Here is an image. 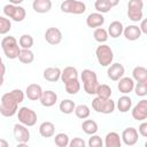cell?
I'll return each mask as SVG.
<instances>
[{
    "label": "cell",
    "mask_w": 147,
    "mask_h": 147,
    "mask_svg": "<svg viewBox=\"0 0 147 147\" xmlns=\"http://www.w3.org/2000/svg\"><path fill=\"white\" fill-rule=\"evenodd\" d=\"M62 32L60 29L51 26L45 31V40L49 44V45H59L62 41Z\"/></svg>",
    "instance_id": "13"
},
{
    "label": "cell",
    "mask_w": 147,
    "mask_h": 147,
    "mask_svg": "<svg viewBox=\"0 0 147 147\" xmlns=\"http://www.w3.org/2000/svg\"><path fill=\"white\" fill-rule=\"evenodd\" d=\"M117 109L121 111V113H127L129 110H131L132 108V99L124 94L122 96H119V99L117 100Z\"/></svg>",
    "instance_id": "26"
},
{
    "label": "cell",
    "mask_w": 147,
    "mask_h": 147,
    "mask_svg": "<svg viewBox=\"0 0 147 147\" xmlns=\"http://www.w3.org/2000/svg\"><path fill=\"white\" fill-rule=\"evenodd\" d=\"M13 134H14V138L17 142H24V144H28L29 140H30V131L28 129V126L21 124V123H17L14 125L13 127Z\"/></svg>",
    "instance_id": "10"
},
{
    "label": "cell",
    "mask_w": 147,
    "mask_h": 147,
    "mask_svg": "<svg viewBox=\"0 0 147 147\" xmlns=\"http://www.w3.org/2000/svg\"><path fill=\"white\" fill-rule=\"evenodd\" d=\"M18 45H20L21 48L30 49L33 46V38H32V36H30L28 33L22 34L20 37V39H18Z\"/></svg>",
    "instance_id": "37"
},
{
    "label": "cell",
    "mask_w": 147,
    "mask_h": 147,
    "mask_svg": "<svg viewBox=\"0 0 147 147\" xmlns=\"http://www.w3.org/2000/svg\"><path fill=\"white\" fill-rule=\"evenodd\" d=\"M24 100V92L20 88L11 90L1 96L0 114L3 117H11L17 113L18 105Z\"/></svg>",
    "instance_id": "1"
},
{
    "label": "cell",
    "mask_w": 147,
    "mask_h": 147,
    "mask_svg": "<svg viewBox=\"0 0 147 147\" xmlns=\"http://www.w3.org/2000/svg\"><path fill=\"white\" fill-rule=\"evenodd\" d=\"M69 146L70 147H85L86 142L84 141V139H82L79 137H76V138H74L72 140L69 141Z\"/></svg>",
    "instance_id": "41"
},
{
    "label": "cell",
    "mask_w": 147,
    "mask_h": 147,
    "mask_svg": "<svg viewBox=\"0 0 147 147\" xmlns=\"http://www.w3.org/2000/svg\"><path fill=\"white\" fill-rule=\"evenodd\" d=\"M42 76L47 82L56 83L61 78V69L57 67H48L44 70Z\"/></svg>",
    "instance_id": "20"
},
{
    "label": "cell",
    "mask_w": 147,
    "mask_h": 147,
    "mask_svg": "<svg viewBox=\"0 0 147 147\" xmlns=\"http://www.w3.org/2000/svg\"><path fill=\"white\" fill-rule=\"evenodd\" d=\"M132 79L138 82H147V69L142 65L134 67L132 70Z\"/></svg>",
    "instance_id": "27"
},
{
    "label": "cell",
    "mask_w": 147,
    "mask_h": 147,
    "mask_svg": "<svg viewBox=\"0 0 147 147\" xmlns=\"http://www.w3.org/2000/svg\"><path fill=\"white\" fill-rule=\"evenodd\" d=\"M11 29V21L6 17L0 15V34H7Z\"/></svg>",
    "instance_id": "38"
},
{
    "label": "cell",
    "mask_w": 147,
    "mask_h": 147,
    "mask_svg": "<svg viewBox=\"0 0 147 147\" xmlns=\"http://www.w3.org/2000/svg\"><path fill=\"white\" fill-rule=\"evenodd\" d=\"M5 72H6V67H5V64H3V62H2V59H1V56H0V75L5 76Z\"/></svg>",
    "instance_id": "44"
},
{
    "label": "cell",
    "mask_w": 147,
    "mask_h": 147,
    "mask_svg": "<svg viewBox=\"0 0 147 147\" xmlns=\"http://www.w3.org/2000/svg\"><path fill=\"white\" fill-rule=\"evenodd\" d=\"M103 145L106 147H121L122 146V140H121V137L117 132L115 131H111V132H108L105 137V142Z\"/></svg>",
    "instance_id": "22"
},
{
    "label": "cell",
    "mask_w": 147,
    "mask_h": 147,
    "mask_svg": "<svg viewBox=\"0 0 147 147\" xmlns=\"http://www.w3.org/2000/svg\"><path fill=\"white\" fill-rule=\"evenodd\" d=\"M111 93H113L111 87L107 84H99L96 87V92H95L96 96L101 99H109L111 96Z\"/></svg>",
    "instance_id": "32"
},
{
    "label": "cell",
    "mask_w": 147,
    "mask_h": 147,
    "mask_svg": "<svg viewBox=\"0 0 147 147\" xmlns=\"http://www.w3.org/2000/svg\"><path fill=\"white\" fill-rule=\"evenodd\" d=\"M82 129H83V131L86 134L91 136V134H94V133L98 132L99 126H98V124H96L95 121H93V119H86L85 118V121L82 123Z\"/></svg>",
    "instance_id": "29"
},
{
    "label": "cell",
    "mask_w": 147,
    "mask_h": 147,
    "mask_svg": "<svg viewBox=\"0 0 147 147\" xmlns=\"http://www.w3.org/2000/svg\"><path fill=\"white\" fill-rule=\"evenodd\" d=\"M39 101L44 107H47V108L48 107H53L57 101V94L52 90L42 91V94H41Z\"/></svg>",
    "instance_id": "16"
},
{
    "label": "cell",
    "mask_w": 147,
    "mask_h": 147,
    "mask_svg": "<svg viewBox=\"0 0 147 147\" xmlns=\"http://www.w3.org/2000/svg\"><path fill=\"white\" fill-rule=\"evenodd\" d=\"M17 118L18 122L28 127L30 126H34L37 123V113L34 110H32L29 107H21L20 109H17Z\"/></svg>",
    "instance_id": "8"
},
{
    "label": "cell",
    "mask_w": 147,
    "mask_h": 147,
    "mask_svg": "<svg viewBox=\"0 0 147 147\" xmlns=\"http://www.w3.org/2000/svg\"><path fill=\"white\" fill-rule=\"evenodd\" d=\"M93 37H94L95 41H98V42H100V44H103V42H106V41L108 40V37H109V36H108L107 30L100 26V28H96V29L94 30Z\"/></svg>",
    "instance_id": "35"
},
{
    "label": "cell",
    "mask_w": 147,
    "mask_h": 147,
    "mask_svg": "<svg viewBox=\"0 0 147 147\" xmlns=\"http://www.w3.org/2000/svg\"><path fill=\"white\" fill-rule=\"evenodd\" d=\"M1 48H2V51L5 53V55L9 60L17 59L18 54H20V51H21L18 41L13 36H8V37H3L2 38V40H1Z\"/></svg>",
    "instance_id": "3"
},
{
    "label": "cell",
    "mask_w": 147,
    "mask_h": 147,
    "mask_svg": "<svg viewBox=\"0 0 147 147\" xmlns=\"http://www.w3.org/2000/svg\"><path fill=\"white\" fill-rule=\"evenodd\" d=\"M123 29H124V26H123L122 22L113 21L109 24L107 32H108V36H110L111 38H118V37H121L123 34Z\"/></svg>",
    "instance_id": "24"
},
{
    "label": "cell",
    "mask_w": 147,
    "mask_h": 147,
    "mask_svg": "<svg viewBox=\"0 0 147 147\" xmlns=\"http://www.w3.org/2000/svg\"><path fill=\"white\" fill-rule=\"evenodd\" d=\"M123 34H124L125 39H127L130 41H134L141 37V31H140L138 25L131 24V25H127L126 28L123 29Z\"/></svg>",
    "instance_id": "19"
},
{
    "label": "cell",
    "mask_w": 147,
    "mask_h": 147,
    "mask_svg": "<svg viewBox=\"0 0 147 147\" xmlns=\"http://www.w3.org/2000/svg\"><path fill=\"white\" fill-rule=\"evenodd\" d=\"M69 141H70V138L64 132H60V133L55 134V137H54V144L57 147H67V146H69Z\"/></svg>",
    "instance_id": "34"
},
{
    "label": "cell",
    "mask_w": 147,
    "mask_h": 147,
    "mask_svg": "<svg viewBox=\"0 0 147 147\" xmlns=\"http://www.w3.org/2000/svg\"><path fill=\"white\" fill-rule=\"evenodd\" d=\"M8 146H9V142L7 140L0 138V147H8Z\"/></svg>",
    "instance_id": "45"
},
{
    "label": "cell",
    "mask_w": 147,
    "mask_h": 147,
    "mask_svg": "<svg viewBox=\"0 0 147 147\" xmlns=\"http://www.w3.org/2000/svg\"><path fill=\"white\" fill-rule=\"evenodd\" d=\"M79 1H84V0H79Z\"/></svg>",
    "instance_id": "49"
},
{
    "label": "cell",
    "mask_w": 147,
    "mask_h": 147,
    "mask_svg": "<svg viewBox=\"0 0 147 147\" xmlns=\"http://www.w3.org/2000/svg\"><path fill=\"white\" fill-rule=\"evenodd\" d=\"M3 82H5V78H3V76H2V75H0V87L2 86Z\"/></svg>",
    "instance_id": "48"
},
{
    "label": "cell",
    "mask_w": 147,
    "mask_h": 147,
    "mask_svg": "<svg viewBox=\"0 0 147 147\" xmlns=\"http://www.w3.org/2000/svg\"><path fill=\"white\" fill-rule=\"evenodd\" d=\"M131 115H132V117H133L136 121H139V122L145 121V119L147 118V100H146V99L140 100V101L132 108Z\"/></svg>",
    "instance_id": "12"
},
{
    "label": "cell",
    "mask_w": 147,
    "mask_h": 147,
    "mask_svg": "<svg viewBox=\"0 0 147 147\" xmlns=\"http://www.w3.org/2000/svg\"><path fill=\"white\" fill-rule=\"evenodd\" d=\"M142 9H144L142 0H130L127 3V17L132 22L141 21L144 16Z\"/></svg>",
    "instance_id": "9"
},
{
    "label": "cell",
    "mask_w": 147,
    "mask_h": 147,
    "mask_svg": "<svg viewBox=\"0 0 147 147\" xmlns=\"http://www.w3.org/2000/svg\"><path fill=\"white\" fill-rule=\"evenodd\" d=\"M74 111H75V115H76L78 118H80V119L87 118V117L90 116V114H91L90 107L86 106V105H78V106H76Z\"/></svg>",
    "instance_id": "33"
},
{
    "label": "cell",
    "mask_w": 147,
    "mask_h": 147,
    "mask_svg": "<svg viewBox=\"0 0 147 147\" xmlns=\"http://www.w3.org/2000/svg\"><path fill=\"white\" fill-rule=\"evenodd\" d=\"M105 24V17L101 13H91L87 17H86V25L88 28L92 29H96L100 28Z\"/></svg>",
    "instance_id": "17"
},
{
    "label": "cell",
    "mask_w": 147,
    "mask_h": 147,
    "mask_svg": "<svg viewBox=\"0 0 147 147\" xmlns=\"http://www.w3.org/2000/svg\"><path fill=\"white\" fill-rule=\"evenodd\" d=\"M125 74V69L123 67V64L116 62V63H111L110 65H108V70H107V76L110 80L113 82H117L119 78H122Z\"/></svg>",
    "instance_id": "14"
},
{
    "label": "cell",
    "mask_w": 147,
    "mask_h": 147,
    "mask_svg": "<svg viewBox=\"0 0 147 147\" xmlns=\"http://www.w3.org/2000/svg\"><path fill=\"white\" fill-rule=\"evenodd\" d=\"M118 84H117V88L121 93L123 94H129L133 91V87H134V80L131 78V77H122L119 78L118 80Z\"/></svg>",
    "instance_id": "15"
},
{
    "label": "cell",
    "mask_w": 147,
    "mask_h": 147,
    "mask_svg": "<svg viewBox=\"0 0 147 147\" xmlns=\"http://www.w3.org/2000/svg\"><path fill=\"white\" fill-rule=\"evenodd\" d=\"M64 88H65V92L68 94H71V95L77 94L79 92V90H80L79 79L76 78V79H72V80H69V82L64 83Z\"/></svg>",
    "instance_id": "30"
},
{
    "label": "cell",
    "mask_w": 147,
    "mask_h": 147,
    "mask_svg": "<svg viewBox=\"0 0 147 147\" xmlns=\"http://www.w3.org/2000/svg\"><path fill=\"white\" fill-rule=\"evenodd\" d=\"M39 133L42 138H52L55 134V125L52 122H42L39 125Z\"/></svg>",
    "instance_id": "23"
},
{
    "label": "cell",
    "mask_w": 147,
    "mask_h": 147,
    "mask_svg": "<svg viewBox=\"0 0 147 147\" xmlns=\"http://www.w3.org/2000/svg\"><path fill=\"white\" fill-rule=\"evenodd\" d=\"M32 8L38 14H46L52 9L51 0H33Z\"/></svg>",
    "instance_id": "21"
},
{
    "label": "cell",
    "mask_w": 147,
    "mask_h": 147,
    "mask_svg": "<svg viewBox=\"0 0 147 147\" xmlns=\"http://www.w3.org/2000/svg\"><path fill=\"white\" fill-rule=\"evenodd\" d=\"M80 79L83 83V88L88 95H94L96 87L99 85L96 74L91 69H84L80 74Z\"/></svg>",
    "instance_id": "2"
},
{
    "label": "cell",
    "mask_w": 147,
    "mask_h": 147,
    "mask_svg": "<svg viewBox=\"0 0 147 147\" xmlns=\"http://www.w3.org/2000/svg\"><path fill=\"white\" fill-rule=\"evenodd\" d=\"M88 146L90 147H102L103 146V140L101 139L100 136L98 134H91V138L88 139Z\"/></svg>",
    "instance_id": "40"
},
{
    "label": "cell",
    "mask_w": 147,
    "mask_h": 147,
    "mask_svg": "<svg viewBox=\"0 0 147 147\" xmlns=\"http://www.w3.org/2000/svg\"><path fill=\"white\" fill-rule=\"evenodd\" d=\"M134 93L137 94V96H146L147 95V82H138L137 84H134L133 87Z\"/></svg>",
    "instance_id": "39"
},
{
    "label": "cell",
    "mask_w": 147,
    "mask_h": 147,
    "mask_svg": "<svg viewBox=\"0 0 147 147\" xmlns=\"http://www.w3.org/2000/svg\"><path fill=\"white\" fill-rule=\"evenodd\" d=\"M121 140L126 146L136 145L138 142V140H139V133H138L137 129H134L132 126L124 129L123 132H122V136H121Z\"/></svg>",
    "instance_id": "11"
},
{
    "label": "cell",
    "mask_w": 147,
    "mask_h": 147,
    "mask_svg": "<svg viewBox=\"0 0 147 147\" xmlns=\"http://www.w3.org/2000/svg\"><path fill=\"white\" fill-rule=\"evenodd\" d=\"M41 94H42V88H41V86L38 85V84L32 83V84L28 85L26 88H25V95H26V98H28L29 100H31V101H37V100H39L40 96H41Z\"/></svg>",
    "instance_id": "18"
},
{
    "label": "cell",
    "mask_w": 147,
    "mask_h": 147,
    "mask_svg": "<svg viewBox=\"0 0 147 147\" xmlns=\"http://www.w3.org/2000/svg\"><path fill=\"white\" fill-rule=\"evenodd\" d=\"M78 78V70L75 68V67H65L63 70H61V80L64 83L69 82V80H72V79H76Z\"/></svg>",
    "instance_id": "25"
},
{
    "label": "cell",
    "mask_w": 147,
    "mask_h": 147,
    "mask_svg": "<svg viewBox=\"0 0 147 147\" xmlns=\"http://www.w3.org/2000/svg\"><path fill=\"white\" fill-rule=\"evenodd\" d=\"M107 1L111 5V7H115V6H117L119 3V0H107Z\"/></svg>",
    "instance_id": "46"
},
{
    "label": "cell",
    "mask_w": 147,
    "mask_h": 147,
    "mask_svg": "<svg viewBox=\"0 0 147 147\" xmlns=\"http://www.w3.org/2000/svg\"><path fill=\"white\" fill-rule=\"evenodd\" d=\"M138 133H139L141 137H144V138L147 137V122L142 121V123H141V124L139 125V127H138Z\"/></svg>",
    "instance_id": "42"
},
{
    "label": "cell",
    "mask_w": 147,
    "mask_h": 147,
    "mask_svg": "<svg viewBox=\"0 0 147 147\" xmlns=\"http://www.w3.org/2000/svg\"><path fill=\"white\" fill-rule=\"evenodd\" d=\"M24 0H9V3H13V5H21Z\"/></svg>",
    "instance_id": "47"
},
{
    "label": "cell",
    "mask_w": 147,
    "mask_h": 147,
    "mask_svg": "<svg viewBox=\"0 0 147 147\" xmlns=\"http://www.w3.org/2000/svg\"><path fill=\"white\" fill-rule=\"evenodd\" d=\"M95 56L99 64H101L102 67H108L113 63L114 52L109 45L100 44V46H98L95 49Z\"/></svg>",
    "instance_id": "4"
},
{
    "label": "cell",
    "mask_w": 147,
    "mask_h": 147,
    "mask_svg": "<svg viewBox=\"0 0 147 147\" xmlns=\"http://www.w3.org/2000/svg\"><path fill=\"white\" fill-rule=\"evenodd\" d=\"M2 10H3L5 16L8 17L9 20L14 21V22H22V21H24L25 16H26L25 9L20 5L7 3L3 6Z\"/></svg>",
    "instance_id": "5"
},
{
    "label": "cell",
    "mask_w": 147,
    "mask_h": 147,
    "mask_svg": "<svg viewBox=\"0 0 147 147\" xmlns=\"http://www.w3.org/2000/svg\"><path fill=\"white\" fill-rule=\"evenodd\" d=\"M21 63L23 64H30L34 61V54L31 49H26V48H21L20 51V54H18V57Z\"/></svg>",
    "instance_id": "28"
},
{
    "label": "cell",
    "mask_w": 147,
    "mask_h": 147,
    "mask_svg": "<svg viewBox=\"0 0 147 147\" xmlns=\"http://www.w3.org/2000/svg\"><path fill=\"white\" fill-rule=\"evenodd\" d=\"M60 9L65 14L80 15L86 11V5L84 1L79 0H63L60 6Z\"/></svg>",
    "instance_id": "6"
},
{
    "label": "cell",
    "mask_w": 147,
    "mask_h": 147,
    "mask_svg": "<svg viewBox=\"0 0 147 147\" xmlns=\"http://www.w3.org/2000/svg\"><path fill=\"white\" fill-rule=\"evenodd\" d=\"M75 107H76V103L72 100H70V99H64L59 105V108H60L61 113H63L65 115L72 114L74 110H75Z\"/></svg>",
    "instance_id": "31"
},
{
    "label": "cell",
    "mask_w": 147,
    "mask_h": 147,
    "mask_svg": "<svg viewBox=\"0 0 147 147\" xmlns=\"http://www.w3.org/2000/svg\"><path fill=\"white\" fill-rule=\"evenodd\" d=\"M141 33H147V28H146V20H141V24L139 26Z\"/></svg>",
    "instance_id": "43"
},
{
    "label": "cell",
    "mask_w": 147,
    "mask_h": 147,
    "mask_svg": "<svg viewBox=\"0 0 147 147\" xmlns=\"http://www.w3.org/2000/svg\"><path fill=\"white\" fill-rule=\"evenodd\" d=\"M94 8L98 13H101V14H106L108 11H110V9L113 8L111 5L107 1V0H95L94 2Z\"/></svg>",
    "instance_id": "36"
},
{
    "label": "cell",
    "mask_w": 147,
    "mask_h": 147,
    "mask_svg": "<svg viewBox=\"0 0 147 147\" xmlns=\"http://www.w3.org/2000/svg\"><path fill=\"white\" fill-rule=\"evenodd\" d=\"M115 101L111 100V98L109 99H101L99 96H95L92 100V108L96 111V113H101V114H111L115 110Z\"/></svg>",
    "instance_id": "7"
}]
</instances>
